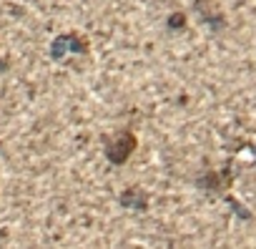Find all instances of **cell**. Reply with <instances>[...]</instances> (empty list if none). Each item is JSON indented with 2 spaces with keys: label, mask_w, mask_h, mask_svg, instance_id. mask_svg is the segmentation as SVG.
Here are the masks:
<instances>
[{
  "label": "cell",
  "mask_w": 256,
  "mask_h": 249,
  "mask_svg": "<svg viewBox=\"0 0 256 249\" xmlns=\"http://www.w3.org/2000/svg\"><path fill=\"white\" fill-rule=\"evenodd\" d=\"M136 146H138L136 134H134L131 129H120V131L106 136L103 154H106V159H108L110 164L120 166V164H126L128 159H131V154L136 151Z\"/></svg>",
  "instance_id": "6da1fadb"
},
{
  "label": "cell",
  "mask_w": 256,
  "mask_h": 249,
  "mask_svg": "<svg viewBox=\"0 0 256 249\" xmlns=\"http://www.w3.org/2000/svg\"><path fill=\"white\" fill-rule=\"evenodd\" d=\"M118 204L123 209H131V211H146L148 209V194L141 189V186H128L120 196H118Z\"/></svg>",
  "instance_id": "3957f363"
},
{
  "label": "cell",
  "mask_w": 256,
  "mask_h": 249,
  "mask_svg": "<svg viewBox=\"0 0 256 249\" xmlns=\"http://www.w3.org/2000/svg\"><path fill=\"white\" fill-rule=\"evenodd\" d=\"M231 174H228V169H224V171H208L204 179H198L196 184L201 186V189H206L208 194H221V191H226L228 186H231Z\"/></svg>",
  "instance_id": "277c9868"
},
{
  "label": "cell",
  "mask_w": 256,
  "mask_h": 249,
  "mask_svg": "<svg viewBox=\"0 0 256 249\" xmlns=\"http://www.w3.org/2000/svg\"><path fill=\"white\" fill-rule=\"evenodd\" d=\"M86 51H88V46H86V41H83L78 33H63V36H58V38L53 41V46H50V56H53L56 61H63L66 56L86 53Z\"/></svg>",
  "instance_id": "7a4b0ae2"
}]
</instances>
